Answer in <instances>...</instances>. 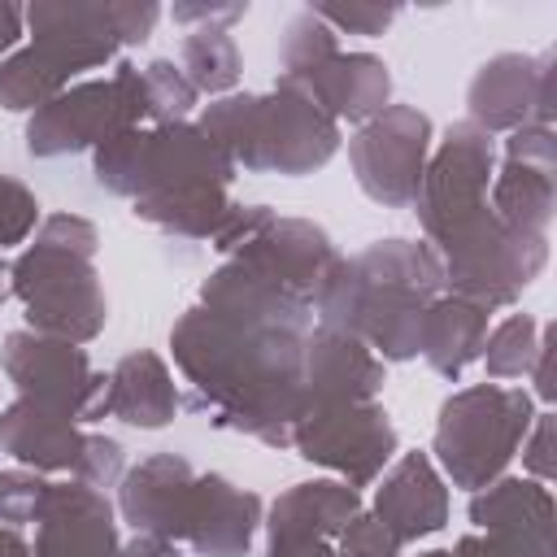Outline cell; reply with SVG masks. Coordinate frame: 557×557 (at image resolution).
<instances>
[{"instance_id":"1","label":"cell","mask_w":557,"mask_h":557,"mask_svg":"<svg viewBox=\"0 0 557 557\" xmlns=\"http://www.w3.org/2000/svg\"><path fill=\"white\" fill-rule=\"evenodd\" d=\"M313 305L239 252L200 283V300L170 326V352L191 383V409L270 448L292 444L300 418V366Z\"/></svg>"},{"instance_id":"2","label":"cell","mask_w":557,"mask_h":557,"mask_svg":"<svg viewBox=\"0 0 557 557\" xmlns=\"http://www.w3.org/2000/svg\"><path fill=\"white\" fill-rule=\"evenodd\" d=\"M444 296V265L426 239H374L339 257L313 300V322L357 335L383 366L418 357L426 305Z\"/></svg>"},{"instance_id":"3","label":"cell","mask_w":557,"mask_h":557,"mask_svg":"<svg viewBox=\"0 0 557 557\" xmlns=\"http://www.w3.org/2000/svg\"><path fill=\"white\" fill-rule=\"evenodd\" d=\"M161 22L152 0H39L26 9L30 44L0 61V109L35 113L74 87L78 74L100 70L117 48L144 44Z\"/></svg>"},{"instance_id":"4","label":"cell","mask_w":557,"mask_h":557,"mask_svg":"<svg viewBox=\"0 0 557 557\" xmlns=\"http://www.w3.org/2000/svg\"><path fill=\"white\" fill-rule=\"evenodd\" d=\"M100 231L78 213H48L9 265V287L22 300L26 331L65 344H91L109 322V300L96 274Z\"/></svg>"},{"instance_id":"5","label":"cell","mask_w":557,"mask_h":557,"mask_svg":"<svg viewBox=\"0 0 557 557\" xmlns=\"http://www.w3.org/2000/svg\"><path fill=\"white\" fill-rule=\"evenodd\" d=\"M196 126L248 174L300 178L339 152V122L326 117L300 87L274 83L270 91H231L200 109Z\"/></svg>"},{"instance_id":"6","label":"cell","mask_w":557,"mask_h":557,"mask_svg":"<svg viewBox=\"0 0 557 557\" xmlns=\"http://www.w3.org/2000/svg\"><path fill=\"white\" fill-rule=\"evenodd\" d=\"M91 174L109 196L148 205L200 187H231L235 165L196 122H165L131 126L91 148Z\"/></svg>"},{"instance_id":"7","label":"cell","mask_w":557,"mask_h":557,"mask_svg":"<svg viewBox=\"0 0 557 557\" xmlns=\"http://www.w3.org/2000/svg\"><path fill=\"white\" fill-rule=\"evenodd\" d=\"M444 265V292L483 309L513 305L548 265V235L505 226L492 205H474L426 235Z\"/></svg>"},{"instance_id":"8","label":"cell","mask_w":557,"mask_h":557,"mask_svg":"<svg viewBox=\"0 0 557 557\" xmlns=\"http://www.w3.org/2000/svg\"><path fill=\"white\" fill-rule=\"evenodd\" d=\"M531 418L535 405L522 387H505V383L461 387L440 405L431 461L444 479H453V487L479 492L509 470L522 435L531 431Z\"/></svg>"},{"instance_id":"9","label":"cell","mask_w":557,"mask_h":557,"mask_svg":"<svg viewBox=\"0 0 557 557\" xmlns=\"http://www.w3.org/2000/svg\"><path fill=\"white\" fill-rule=\"evenodd\" d=\"M278 83L300 87L335 122H370L392 100V74L374 52H344L335 30L300 9L278 44Z\"/></svg>"},{"instance_id":"10","label":"cell","mask_w":557,"mask_h":557,"mask_svg":"<svg viewBox=\"0 0 557 557\" xmlns=\"http://www.w3.org/2000/svg\"><path fill=\"white\" fill-rule=\"evenodd\" d=\"M148 122V87L135 61H117L109 78H83L65 87L57 100L30 113L22 139L35 161L74 157L83 148H100L104 139Z\"/></svg>"},{"instance_id":"11","label":"cell","mask_w":557,"mask_h":557,"mask_svg":"<svg viewBox=\"0 0 557 557\" xmlns=\"http://www.w3.org/2000/svg\"><path fill=\"white\" fill-rule=\"evenodd\" d=\"M435 126L413 104H387L348 139V165L357 187L383 209H409L418 200Z\"/></svg>"},{"instance_id":"12","label":"cell","mask_w":557,"mask_h":557,"mask_svg":"<svg viewBox=\"0 0 557 557\" xmlns=\"http://www.w3.org/2000/svg\"><path fill=\"white\" fill-rule=\"evenodd\" d=\"M287 448H296V457L331 470L339 483L361 492L392 466L400 440L387 409L379 400H361V405H331L296 418Z\"/></svg>"},{"instance_id":"13","label":"cell","mask_w":557,"mask_h":557,"mask_svg":"<svg viewBox=\"0 0 557 557\" xmlns=\"http://www.w3.org/2000/svg\"><path fill=\"white\" fill-rule=\"evenodd\" d=\"M0 370L22 400L57 409L74 422H91L104 396V374L91 366L83 344H65L35 331H9L0 339Z\"/></svg>"},{"instance_id":"14","label":"cell","mask_w":557,"mask_h":557,"mask_svg":"<svg viewBox=\"0 0 557 557\" xmlns=\"http://www.w3.org/2000/svg\"><path fill=\"white\" fill-rule=\"evenodd\" d=\"M466 122L483 135H513L522 126H553L557 113V57L496 52L466 87Z\"/></svg>"},{"instance_id":"15","label":"cell","mask_w":557,"mask_h":557,"mask_svg":"<svg viewBox=\"0 0 557 557\" xmlns=\"http://www.w3.org/2000/svg\"><path fill=\"white\" fill-rule=\"evenodd\" d=\"M357 513L361 492L339 479L292 483L261 513L265 557H335V540Z\"/></svg>"},{"instance_id":"16","label":"cell","mask_w":557,"mask_h":557,"mask_svg":"<svg viewBox=\"0 0 557 557\" xmlns=\"http://www.w3.org/2000/svg\"><path fill=\"white\" fill-rule=\"evenodd\" d=\"M492 174H496L492 135H483L470 122H453L444 131V139L431 144L426 174H422V187H418V200H413V213H418L422 231L431 235L448 218L483 205L487 187H492Z\"/></svg>"},{"instance_id":"17","label":"cell","mask_w":557,"mask_h":557,"mask_svg":"<svg viewBox=\"0 0 557 557\" xmlns=\"http://www.w3.org/2000/svg\"><path fill=\"white\" fill-rule=\"evenodd\" d=\"M492 213L531 235H548L557 213V139L553 126H522L505 139V161L492 174Z\"/></svg>"},{"instance_id":"18","label":"cell","mask_w":557,"mask_h":557,"mask_svg":"<svg viewBox=\"0 0 557 557\" xmlns=\"http://www.w3.org/2000/svg\"><path fill=\"white\" fill-rule=\"evenodd\" d=\"M383 361L348 331L318 326L305 339V366H300V418L331 405H361L383 392Z\"/></svg>"},{"instance_id":"19","label":"cell","mask_w":557,"mask_h":557,"mask_svg":"<svg viewBox=\"0 0 557 557\" xmlns=\"http://www.w3.org/2000/svg\"><path fill=\"white\" fill-rule=\"evenodd\" d=\"M117 518L100 487L78 479L52 483L35 518L30 557H117Z\"/></svg>"},{"instance_id":"20","label":"cell","mask_w":557,"mask_h":557,"mask_svg":"<svg viewBox=\"0 0 557 557\" xmlns=\"http://www.w3.org/2000/svg\"><path fill=\"white\" fill-rule=\"evenodd\" d=\"M261 513L265 505L257 492L235 487L226 474H196L183 505L178 544H191L200 557H248Z\"/></svg>"},{"instance_id":"21","label":"cell","mask_w":557,"mask_h":557,"mask_svg":"<svg viewBox=\"0 0 557 557\" xmlns=\"http://www.w3.org/2000/svg\"><path fill=\"white\" fill-rule=\"evenodd\" d=\"M370 513L396 535V544H418L448 522V487L444 474L435 470L431 453H400L374 487Z\"/></svg>"},{"instance_id":"22","label":"cell","mask_w":557,"mask_h":557,"mask_svg":"<svg viewBox=\"0 0 557 557\" xmlns=\"http://www.w3.org/2000/svg\"><path fill=\"white\" fill-rule=\"evenodd\" d=\"M196 483V470L178 453H152L139 466H131L117 483V513L135 535H161L178 544V522L187 492Z\"/></svg>"},{"instance_id":"23","label":"cell","mask_w":557,"mask_h":557,"mask_svg":"<svg viewBox=\"0 0 557 557\" xmlns=\"http://www.w3.org/2000/svg\"><path fill=\"white\" fill-rule=\"evenodd\" d=\"M91 431H83L74 418L44 409L35 400H13L0 409V453L13 457L26 470L39 474H78Z\"/></svg>"},{"instance_id":"24","label":"cell","mask_w":557,"mask_h":557,"mask_svg":"<svg viewBox=\"0 0 557 557\" xmlns=\"http://www.w3.org/2000/svg\"><path fill=\"white\" fill-rule=\"evenodd\" d=\"M178 413V387L161 352L135 348L126 352L109 374H104V396L91 413L96 418H117L135 431H161Z\"/></svg>"},{"instance_id":"25","label":"cell","mask_w":557,"mask_h":557,"mask_svg":"<svg viewBox=\"0 0 557 557\" xmlns=\"http://www.w3.org/2000/svg\"><path fill=\"white\" fill-rule=\"evenodd\" d=\"M487 318H492V309H483L474 300H461L453 292L435 296L422 313V326H418V357L440 379L457 383L466 374V366H474L483 352Z\"/></svg>"},{"instance_id":"26","label":"cell","mask_w":557,"mask_h":557,"mask_svg":"<svg viewBox=\"0 0 557 557\" xmlns=\"http://www.w3.org/2000/svg\"><path fill=\"white\" fill-rule=\"evenodd\" d=\"M474 531H509V535H553V492L535 479L500 474L470 496Z\"/></svg>"},{"instance_id":"27","label":"cell","mask_w":557,"mask_h":557,"mask_svg":"<svg viewBox=\"0 0 557 557\" xmlns=\"http://www.w3.org/2000/svg\"><path fill=\"white\" fill-rule=\"evenodd\" d=\"M178 70L196 87V96H231V87L244 74V57L231 39V30H191L178 48Z\"/></svg>"},{"instance_id":"28","label":"cell","mask_w":557,"mask_h":557,"mask_svg":"<svg viewBox=\"0 0 557 557\" xmlns=\"http://www.w3.org/2000/svg\"><path fill=\"white\" fill-rule=\"evenodd\" d=\"M535 344H540V322L531 313H509L500 326L487 331L479 361H483L487 379H522V374H531Z\"/></svg>"},{"instance_id":"29","label":"cell","mask_w":557,"mask_h":557,"mask_svg":"<svg viewBox=\"0 0 557 557\" xmlns=\"http://www.w3.org/2000/svg\"><path fill=\"white\" fill-rule=\"evenodd\" d=\"M144 70V87H148V122L152 126H165V122H187V113L196 109V87L187 83V74L174 65V61H165V57H157V61H148V65H139Z\"/></svg>"},{"instance_id":"30","label":"cell","mask_w":557,"mask_h":557,"mask_svg":"<svg viewBox=\"0 0 557 557\" xmlns=\"http://www.w3.org/2000/svg\"><path fill=\"white\" fill-rule=\"evenodd\" d=\"M48 479L39 470H26V466H13V470H0V522L4 527H26L39 518L44 509V496H48Z\"/></svg>"},{"instance_id":"31","label":"cell","mask_w":557,"mask_h":557,"mask_svg":"<svg viewBox=\"0 0 557 557\" xmlns=\"http://www.w3.org/2000/svg\"><path fill=\"white\" fill-rule=\"evenodd\" d=\"M39 231V200L35 191L13 178L0 174V248H17Z\"/></svg>"},{"instance_id":"32","label":"cell","mask_w":557,"mask_h":557,"mask_svg":"<svg viewBox=\"0 0 557 557\" xmlns=\"http://www.w3.org/2000/svg\"><path fill=\"white\" fill-rule=\"evenodd\" d=\"M453 557H553V535H509V531H470L453 548Z\"/></svg>"},{"instance_id":"33","label":"cell","mask_w":557,"mask_h":557,"mask_svg":"<svg viewBox=\"0 0 557 557\" xmlns=\"http://www.w3.org/2000/svg\"><path fill=\"white\" fill-rule=\"evenodd\" d=\"M309 13L322 17L335 35L348 30V35H370V39L383 35V30L400 17L396 4H361V0H357V4H309Z\"/></svg>"},{"instance_id":"34","label":"cell","mask_w":557,"mask_h":557,"mask_svg":"<svg viewBox=\"0 0 557 557\" xmlns=\"http://www.w3.org/2000/svg\"><path fill=\"white\" fill-rule=\"evenodd\" d=\"M335 553H339V557H400V544H396V535H392L370 509H361V513L339 531Z\"/></svg>"},{"instance_id":"35","label":"cell","mask_w":557,"mask_h":557,"mask_svg":"<svg viewBox=\"0 0 557 557\" xmlns=\"http://www.w3.org/2000/svg\"><path fill=\"white\" fill-rule=\"evenodd\" d=\"M553 440H557V418L544 409V413H535L531 418V431L522 435V466H527V474L535 479V483H553V474H557V457H553Z\"/></svg>"},{"instance_id":"36","label":"cell","mask_w":557,"mask_h":557,"mask_svg":"<svg viewBox=\"0 0 557 557\" xmlns=\"http://www.w3.org/2000/svg\"><path fill=\"white\" fill-rule=\"evenodd\" d=\"M278 213L270 209V205H235L231 213H226V222H222V231L209 239V248H218L222 257H231L235 248H244L248 239H257L270 222H274Z\"/></svg>"},{"instance_id":"37","label":"cell","mask_w":557,"mask_h":557,"mask_svg":"<svg viewBox=\"0 0 557 557\" xmlns=\"http://www.w3.org/2000/svg\"><path fill=\"white\" fill-rule=\"evenodd\" d=\"M244 13H248V4H174L170 9V17L178 26H191V30H226Z\"/></svg>"},{"instance_id":"38","label":"cell","mask_w":557,"mask_h":557,"mask_svg":"<svg viewBox=\"0 0 557 557\" xmlns=\"http://www.w3.org/2000/svg\"><path fill=\"white\" fill-rule=\"evenodd\" d=\"M553 348H557L553 326H540V344H535L531 379H535V396H540L544 405H553V396H557V383H553Z\"/></svg>"},{"instance_id":"39","label":"cell","mask_w":557,"mask_h":557,"mask_svg":"<svg viewBox=\"0 0 557 557\" xmlns=\"http://www.w3.org/2000/svg\"><path fill=\"white\" fill-rule=\"evenodd\" d=\"M22 35H26V9L0 0V52L9 57V52L22 44Z\"/></svg>"},{"instance_id":"40","label":"cell","mask_w":557,"mask_h":557,"mask_svg":"<svg viewBox=\"0 0 557 557\" xmlns=\"http://www.w3.org/2000/svg\"><path fill=\"white\" fill-rule=\"evenodd\" d=\"M117 557H178V544L174 540H161V535H131Z\"/></svg>"},{"instance_id":"41","label":"cell","mask_w":557,"mask_h":557,"mask_svg":"<svg viewBox=\"0 0 557 557\" xmlns=\"http://www.w3.org/2000/svg\"><path fill=\"white\" fill-rule=\"evenodd\" d=\"M0 557H30V544L22 540L17 527H4L0 522Z\"/></svg>"},{"instance_id":"42","label":"cell","mask_w":557,"mask_h":557,"mask_svg":"<svg viewBox=\"0 0 557 557\" xmlns=\"http://www.w3.org/2000/svg\"><path fill=\"white\" fill-rule=\"evenodd\" d=\"M413 557H453L448 548H426V553H413Z\"/></svg>"},{"instance_id":"43","label":"cell","mask_w":557,"mask_h":557,"mask_svg":"<svg viewBox=\"0 0 557 557\" xmlns=\"http://www.w3.org/2000/svg\"><path fill=\"white\" fill-rule=\"evenodd\" d=\"M4 278H9V270H4V261H0V305H4Z\"/></svg>"},{"instance_id":"44","label":"cell","mask_w":557,"mask_h":557,"mask_svg":"<svg viewBox=\"0 0 557 557\" xmlns=\"http://www.w3.org/2000/svg\"><path fill=\"white\" fill-rule=\"evenodd\" d=\"M335 557H339V553H335Z\"/></svg>"}]
</instances>
